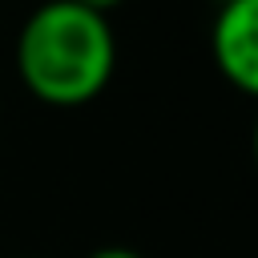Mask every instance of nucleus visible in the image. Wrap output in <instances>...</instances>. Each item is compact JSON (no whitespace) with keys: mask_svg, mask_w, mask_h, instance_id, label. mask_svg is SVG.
<instances>
[{"mask_svg":"<svg viewBox=\"0 0 258 258\" xmlns=\"http://www.w3.org/2000/svg\"><path fill=\"white\" fill-rule=\"evenodd\" d=\"M85 258H145V254H137V250H129V246H97V250H89Z\"/></svg>","mask_w":258,"mask_h":258,"instance_id":"3","label":"nucleus"},{"mask_svg":"<svg viewBox=\"0 0 258 258\" xmlns=\"http://www.w3.org/2000/svg\"><path fill=\"white\" fill-rule=\"evenodd\" d=\"M12 64L40 105L81 109L97 101L117 73L113 20L77 0H44L24 16Z\"/></svg>","mask_w":258,"mask_h":258,"instance_id":"1","label":"nucleus"},{"mask_svg":"<svg viewBox=\"0 0 258 258\" xmlns=\"http://www.w3.org/2000/svg\"><path fill=\"white\" fill-rule=\"evenodd\" d=\"M77 4H85V8H93V12H105V16H109V12H113V8H121L125 0H77Z\"/></svg>","mask_w":258,"mask_h":258,"instance_id":"4","label":"nucleus"},{"mask_svg":"<svg viewBox=\"0 0 258 258\" xmlns=\"http://www.w3.org/2000/svg\"><path fill=\"white\" fill-rule=\"evenodd\" d=\"M210 56L230 89L258 101V0H222L210 20Z\"/></svg>","mask_w":258,"mask_h":258,"instance_id":"2","label":"nucleus"},{"mask_svg":"<svg viewBox=\"0 0 258 258\" xmlns=\"http://www.w3.org/2000/svg\"><path fill=\"white\" fill-rule=\"evenodd\" d=\"M250 153H254V169H258V113H254V129H250Z\"/></svg>","mask_w":258,"mask_h":258,"instance_id":"5","label":"nucleus"},{"mask_svg":"<svg viewBox=\"0 0 258 258\" xmlns=\"http://www.w3.org/2000/svg\"><path fill=\"white\" fill-rule=\"evenodd\" d=\"M218 4H222V0H218Z\"/></svg>","mask_w":258,"mask_h":258,"instance_id":"6","label":"nucleus"}]
</instances>
